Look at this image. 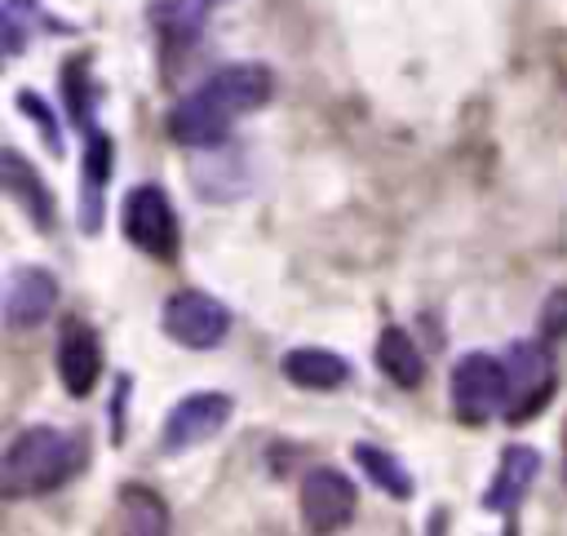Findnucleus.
Instances as JSON below:
<instances>
[{"instance_id": "1a4fd4ad", "label": "nucleus", "mask_w": 567, "mask_h": 536, "mask_svg": "<svg viewBox=\"0 0 567 536\" xmlns=\"http://www.w3.org/2000/svg\"><path fill=\"white\" fill-rule=\"evenodd\" d=\"M58 306V279L44 266H18L4 284V323L13 332L40 328Z\"/></svg>"}, {"instance_id": "f257e3e1", "label": "nucleus", "mask_w": 567, "mask_h": 536, "mask_svg": "<svg viewBox=\"0 0 567 536\" xmlns=\"http://www.w3.org/2000/svg\"><path fill=\"white\" fill-rule=\"evenodd\" d=\"M270 93H275V80L266 66H257V62L221 66L168 111V137L177 146H221L230 124L239 115L266 106Z\"/></svg>"}, {"instance_id": "6ab92c4d", "label": "nucleus", "mask_w": 567, "mask_h": 536, "mask_svg": "<svg viewBox=\"0 0 567 536\" xmlns=\"http://www.w3.org/2000/svg\"><path fill=\"white\" fill-rule=\"evenodd\" d=\"M62 93H66V111H71V120L89 133V128H93L97 84L89 80V62H84V58H80V62H66V71H62Z\"/></svg>"}, {"instance_id": "412c9836", "label": "nucleus", "mask_w": 567, "mask_h": 536, "mask_svg": "<svg viewBox=\"0 0 567 536\" xmlns=\"http://www.w3.org/2000/svg\"><path fill=\"white\" fill-rule=\"evenodd\" d=\"M18 111L40 128V137H44V146H49V155H62V133H58V120H53V111L44 106V97H35L31 89H18Z\"/></svg>"}, {"instance_id": "393cba45", "label": "nucleus", "mask_w": 567, "mask_h": 536, "mask_svg": "<svg viewBox=\"0 0 567 536\" xmlns=\"http://www.w3.org/2000/svg\"><path fill=\"white\" fill-rule=\"evenodd\" d=\"M213 4H221V0H213Z\"/></svg>"}, {"instance_id": "7ed1b4c3", "label": "nucleus", "mask_w": 567, "mask_h": 536, "mask_svg": "<svg viewBox=\"0 0 567 536\" xmlns=\"http://www.w3.org/2000/svg\"><path fill=\"white\" fill-rule=\"evenodd\" d=\"M554 394V350L549 341H514L505 350V421L536 416Z\"/></svg>"}, {"instance_id": "4468645a", "label": "nucleus", "mask_w": 567, "mask_h": 536, "mask_svg": "<svg viewBox=\"0 0 567 536\" xmlns=\"http://www.w3.org/2000/svg\"><path fill=\"white\" fill-rule=\"evenodd\" d=\"M208 9H213V0H151L146 18H151L159 44L168 53H182L199 40V31L208 22Z\"/></svg>"}, {"instance_id": "a211bd4d", "label": "nucleus", "mask_w": 567, "mask_h": 536, "mask_svg": "<svg viewBox=\"0 0 567 536\" xmlns=\"http://www.w3.org/2000/svg\"><path fill=\"white\" fill-rule=\"evenodd\" d=\"M350 456H354V465L368 474V483H377L385 496H394V501H408V496H412V474H408L403 461L390 456L385 447H377V443H354Z\"/></svg>"}, {"instance_id": "6e6552de", "label": "nucleus", "mask_w": 567, "mask_h": 536, "mask_svg": "<svg viewBox=\"0 0 567 536\" xmlns=\"http://www.w3.org/2000/svg\"><path fill=\"white\" fill-rule=\"evenodd\" d=\"M301 523L306 532H341L354 523V509H359V496H354V483L332 470V465H319L301 478Z\"/></svg>"}, {"instance_id": "dca6fc26", "label": "nucleus", "mask_w": 567, "mask_h": 536, "mask_svg": "<svg viewBox=\"0 0 567 536\" xmlns=\"http://www.w3.org/2000/svg\"><path fill=\"white\" fill-rule=\"evenodd\" d=\"M115 527H120V532L159 536V532L173 527V514H168V505H164L151 487L128 483V487H120V496H115Z\"/></svg>"}, {"instance_id": "f3484780", "label": "nucleus", "mask_w": 567, "mask_h": 536, "mask_svg": "<svg viewBox=\"0 0 567 536\" xmlns=\"http://www.w3.org/2000/svg\"><path fill=\"white\" fill-rule=\"evenodd\" d=\"M377 368L394 385H403V390H412L425 377V359H421L416 341L403 328H381V337H377Z\"/></svg>"}, {"instance_id": "5701e85b", "label": "nucleus", "mask_w": 567, "mask_h": 536, "mask_svg": "<svg viewBox=\"0 0 567 536\" xmlns=\"http://www.w3.org/2000/svg\"><path fill=\"white\" fill-rule=\"evenodd\" d=\"M124 394H128V377H120V385H115V443L124 439Z\"/></svg>"}, {"instance_id": "f8f14e48", "label": "nucleus", "mask_w": 567, "mask_h": 536, "mask_svg": "<svg viewBox=\"0 0 567 536\" xmlns=\"http://www.w3.org/2000/svg\"><path fill=\"white\" fill-rule=\"evenodd\" d=\"M111 159H115V142L102 128L84 133V177H80V230L97 235L102 226V195L111 182Z\"/></svg>"}, {"instance_id": "39448f33", "label": "nucleus", "mask_w": 567, "mask_h": 536, "mask_svg": "<svg viewBox=\"0 0 567 536\" xmlns=\"http://www.w3.org/2000/svg\"><path fill=\"white\" fill-rule=\"evenodd\" d=\"M447 399H452V412L470 425H483L487 416L505 412V359H492L483 350L461 354L452 363Z\"/></svg>"}, {"instance_id": "aec40b11", "label": "nucleus", "mask_w": 567, "mask_h": 536, "mask_svg": "<svg viewBox=\"0 0 567 536\" xmlns=\"http://www.w3.org/2000/svg\"><path fill=\"white\" fill-rule=\"evenodd\" d=\"M35 18H44V9L35 0H4L0 9V31H4V58H18L27 49V35L35 31Z\"/></svg>"}, {"instance_id": "20e7f679", "label": "nucleus", "mask_w": 567, "mask_h": 536, "mask_svg": "<svg viewBox=\"0 0 567 536\" xmlns=\"http://www.w3.org/2000/svg\"><path fill=\"white\" fill-rule=\"evenodd\" d=\"M120 230L124 239L155 257V261H173L177 257V217H173V204L159 186H133L120 204Z\"/></svg>"}, {"instance_id": "423d86ee", "label": "nucleus", "mask_w": 567, "mask_h": 536, "mask_svg": "<svg viewBox=\"0 0 567 536\" xmlns=\"http://www.w3.org/2000/svg\"><path fill=\"white\" fill-rule=\"evenodd\" d=\"M159 323H164V332L177 346H186V350H213L230 332V310L217 297L199 292V288H182V292H173L164 301Z\"/></svg>"}, {"instance_id": "2eb2a0df", "label": "nucleus", "mask_w": 567, "mask_h": 536, "mask_svg": "<svg viewBox=\"0 0 567 536\" xmlns=\"http://www.w3.org/2000/svg\"><path fill=\"white\" fill-rule=\"evenodd\" d=\"M279 372L297 385V390H341L350 381V363L337 350H319V346H297L279 359Z\"/></svg>"}, {"instance_id": "ddd939ff", "label": "nucleus", "mask_w": 567, "mask_h": 536, "mask_svg": "<svg viewBox=\"0 0 567 536\" xmlns=\"http://www.w3.org/2000/svg\"><path fill=\"white\" fill-rule=\"evenodd\" d=\"M0 182H4V195L40 226V230H53V195H49V186L35 177V168L13 151V146H4V155H0Z\"/></svg>"}, {"instance_id": "f03ea898", "label": "nucleus", "mask_w": 567, "mask_h": 536, "mask_svg": "<svg viewBox=\"0 0 567 536\" xmlns=\"http://www.w3.org/2000/svg\"><path fill=\"white\" fill-rule=\"evenodd\" d=\"M75 439L53 425H27L9 439L0 461V492L4 496H40L53 492L75 470Z\"/></svg>"}, {"instance_id": "0eeeda50", "label": "nucleus", "mask_w": 567, "mask_h": 536, "mask_svg": "<svg viewBox=\"0 0 567 536\" xmlns=\"http://www.w3.org/2000/svg\"><path fill=\"white\" fill-rule=\"evenodd\" d=\"M235 412V399L221 394V390H199V394H186L168 408L164 425H159V447L173 456V452H190L199 443H208L213 434L226 430Z\"/></svg>"}, {"instance_id": "9d476101", "label": "nucleus", "mask_w": 567, "mask_h": 536, "mask_svg": "<svg viewBox=\"0 0 567 536\" xmlns=\"http://www.w3.org/2000/svg\"><path fill=\"white\" fill-rule=\"evenodd\" d=\"M58 377L71 399L93 394V385L102 377V337L80 319H71L58 337Z\"/></svg>"}, {"instance_id": "4be33fe9", "label": "nucleus", "mask_w": 567, "mask_h": 536, "mask_svg": "<svg viewBox=\"0 0 567 536\" xmlns=\"http://www.w3.org/2000/svg\"><path fill=\"white\" fill-rule=\"evenodd\" d=\"M540 337L554 341V337H567V288L549 292L545 310H540Z\"/></svg>"}, {"instance_id": "b1692460", "label": "nucleus", "mask_w": 567, "mask_h": 536, "mask_svg": "<svg viewBox=\"0 0 567 536\" xmlns=\"http://www.w3.org/2000/svg\"><path fill=\"white\" fill-rule=\"evenodd\" d=\"M563 474H567V430H563Z\"/></svg>"}, {"instance_id": "9b49d317", "label": "nucleus", "mask_w": 567, "mask_h": 536, "mask_svg": "<svg viewBox=\"0 0 567 536\" xmlns=\"http://www.w3.org/2000/svg\"><path fill=\"white\" fill-rule=\"evenodd\" d=\"M536 474H540V452L527 447V443H509L505 456H501V465H496V474H492V487H487L483 505L496 509L501 518H514L518 505H523V496L532 492Z\"/></svg>"}]
</instances>
